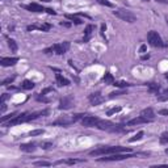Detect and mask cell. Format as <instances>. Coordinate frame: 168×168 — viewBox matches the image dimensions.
<instances>
[{
  "instance_id": "cell-11",
  "label": "cell",
  "mask_w": 168,
  "mask_h": 168,
  "mask_svg": "<svg viewBox=\"0 0 168 168\" xmlns=\"http://www.w3.org/2000/svg\"><path fill=\"white\" fill-rule=\"evenodd\" d=\"M17 62H18V58H16V57H4V58L0 59V65H2L3 67L15 66Z\"/></svg>"
},
{
  "instance_id": "cell-22",
  "label": "cell",
  "mask_w": 168,
  "mask_h": 168,
  "mask_svg": "<svg viewBox=\"0 0 168 168\" xmlns=\"http://www.w3.org/2000/svg\"><path fill=\"white\" fill-rule=\"evenodd\" d=\"M34 86H35V84H34V82H32V80H28V79H26V80H24V82H22V84H21V88H22V89H33V88H34Z\"/></svg>"
},
{
  "instance_id": "cell-17",
  "label": "cell",
  "mask_w": 168,
  "mask_h": 168,
  "mask_svg": "<svg viewBox=\"0 0 168 168\" xmlns=\"http://www.w3.org/2000/svg\"><path fill=\"white\" fill-rule=\"evenodd\" d=\"M35 145L34 143H22V145H20V150L24 151V153H34L35 151Z\"/></svg>"
},
{
  "instance_id": "cell-15",
  "label": "cell",
  "mask_w": 168,
  "mask_h": 168,
  "mask_svg": "<svg viewBox=\"0 0 168 168\" xmlns=\"http://www.w3.org/2000/svg\"><path fill=\"white\" fill-rule=\"evenodd\" d=\"M72 106V99L71 97H63L59 102V109H70Z\"/></svg>"
},
{
  "instance_id": "cell-13",
  "label": "cell",
  "mask_w": 168,
  "mask_h": 168,
  "mask_svg": "<svg viewBox=\"0 0 168 168\" xmlns=\"http://www.w3.org/2000/svg\"><path fill=\"white\" fill-rule=\"evenodd\" d=\"M147 122H151V121L145 117H142V116H139V117H135L133 119H130V121H127L126 126H135V125H141V123H147Z\"/></svg>"
},
{
  "instance_id": "cell-36",
  "label": "cell",
  "mask_w": 168,
  "mask_h": 168,
  "mask_svg": "<svg viewBox=\"0 0 168 168\" xmlns=\"http://www.w3.org/2000/svg\"><path fill=\"white\" fill-rule=\"evenodd\" d=\"M158 113L160 114V116H168V109H160Z\"/></svg>"
},
{
  "instance_id": "cell-21",
  "label": "cell",
  "mask_w": 168,
  "mask_h": 168,
  "mask_svg": "<svg viewBox=\"0 0 168 168\" xmlns=\"http://www.w3.org/2000/svg\"><path fill=\"white\" fill-rule=\"evenodd\" d=\"M149 86V91L151 92V93H159V91H160V86L159 84H155V83H150V84H147Z\"/></svg>"
},
{
  "instance_id": "cell-14",
  "label": "cell",
  "mask_w": 168,
  "mask_h": 168,
  "mask_svg": "<svg viewBox=\"0 0 168 168\" xmlns=\"http://www.w3.org/2000/svg\"><path fill=\"white\" fill-rule=\"evenodd\" d=\"M35 29H38L41 32H49L51 29V25L50 24H42V25H35V24H33V25H29L26 28L28 32H32V30H35Z\"/></svg>"
},
{
  "instance_id": "cell-24",
  "label": "cell",
  "mask_w": 168,
  "mask_h": 168,
  "mask_svg": "<svg viewBox=\"0 0 168 168\" xmlns=\"http://www.w3.org/2000/svg\"><path fill=\"white\" fill-rule=\"evenodd\" d=\"M143 135H145V133L141 130V131H138L137 134L134 135V137H131L130 139H129V142H131V143H134V142H138V141H141V139L143 138Z\"/></svg>"
},
{
  "instance_id": "cell-29",
  "label": "cell",
  "mask_w": 168,
  "mask_h": 168,
  "mask_svg": "<svg viewBox=\"0 0 168 168\" xmlns=\"http://www.w3.org/2000/svg\"><path fill=\"white\" fill-rule=\"evenodd\" d=\"M34 166H37V167H50V166H51V163H50V162L41 160V162H35V163H34Z\"/></svg>"
},
{
  "instance_id": "cell-18",
  "label": "cell",
  "mask_w": 168,
  "mask_h": 168,
  "mask_svg": "<svg viewBox=\"0 0 168 168\" xmlns=\"http://www.w3.org/2000/svg\"><path fill=\"white\" fill-rule=\"evenodd\" d=\"M82 162H86V160H82V159H69V160H59V162L55 163V164H69V166H72V164L82 163Z\"/></svg>"
},
{
  "instance_id": "cell-16",
  "label": "cell",
  "mask_w": 168,
  "mask_h": 168,
  "mask_svg": "<svg viewBox=\"0 0 168 168\" xmlns=\"http://www.w3.org/2000/svg\"><path fill=\"white\" fill-rule=\"evenodd\" d=\"M139 116H142V117H145L147 119H150V121H153V119L155 118V113H154V110H153V108H146V109H143L141 112V114Z\"/></svg>"
},
{
  "instance_id": "cell-19",
  "label": "cell",
  "mask_w": 168,
  "mask_h": 168,
  "mask_svg": "<svg viewBox=\"0 0 168 168\" xmlns=\"http://www.w3.org/2000/svg\"><path fill=\"white\" fill-rule=\"evenodd\" d=\"M65 17H66L67 20H70V21H72L75 25H82V24H83V21L78 17L76 15H65Z\"/></svg>"
},
{
  "instance_id": "cell-10",
  "label": "cell",
  "mask_w": 168,
  "mask_h": 168,
  "mask_svg": "<svg viewBox=\"0 0 168 168\" xmlns=\"http://www.w3.org/2000/svg\"><path fill=\"white\" fill-rule=\"evenodd\" d=\"M88 100H89V102L92 104V105L96 106V105H100V104H102V102H104V100H105V99L102 97L100 92H95V93H91V95H89V97H88Z\"/></svg>"
},
{
  "instance_id": "cell-26",
  "label": "cell",
  "mask_w": 168,
  "mask_h": 168,
  "mask_svg": "<svg viewBox=\"0 0 168 168\" xmlns=\"http://www.w3.org/2000/svg\"><path fill=\"white\" fill-rule=\"evenodd\" d=\"M113 86L117 87V88H127V87H131L133 84H130V83H127V82H114Z\"/></svg>"
},
{
  "instance_id": "cell-27",
  "label": "cell",
  "mask_w": 168,
  "mask_h": 168,
  "mask_svg": "<svg viewBox=\"0 0 168 168\" xmlns=\"http://www.w3.org/2000/svg\"><path fill=\"white\" fill-rule=\"evenodd\" d=\"M121 110H122L121 106H113V108H110V109L106 112V116H113L116 113H119Z\"/></svg>"
},
{
  "instance_id": "cell-32",
  "label": "cell",
  "mask_w": 168,
  "mask_h": 168,
  "mask_svg": "<svg viewBox=\"0 0 168 168\" xmlns=\"http://www.w3.org/2000/svg\"><path fill=\"white\" fill-rule=\"evenodd\" d=\"M15 80V76H11V78H7V79H4V80L2 82V86H8V84H11V83H13Z\"/></svg>"
},
{
  "instance_id": "cell-5",
  "label": "cell",
  "mask_w": 168,
  "mask_h": 168,
  "mask_svg": "<svg viewBox=\"0 0 168 168\" xmlns=\"http://www.w3.org/2000/svg\"><path fill=\"white\" fill-rule=\"evenodd\" d=\"M147 41L154 47H166V43L163 42L162 37L158 34V32H155V30H151L147 33Z\"/></svg>"
},
{
  "instance_id": "cell-8",
  "label": "cell",
  "mask_w": 168,
  "mask_h": 168,
  "mask_svg": "<svg viewBox=\"0 0 168 168\" xmlns=\"http://www.w3.org/2000/svg\"><path fill=\"white\" fill-rule=\"evenodd\" d=\"M22 8H25V9L29 11V12H35V13H42V12H47V8L42 7L41 4H37V3L26 4V5H22Z\"/></svg>"
},
{
  "instance_id": "cell-34",
  "label": "cell",
  "mask_w": 168,
  "mask_h": 168,
  "mask_svg": "<svg viewBox=\"0 0 168 168\" xmlns=\"http://www.w3.org/2000/svg\"><path fill=\"white\" fill-rule=\"evenodd\" d=\"M41 147L43 150H49V149H51L53 147V143H50V142H43L42 145H41Z\"/></svg>"
},
{
  "instance_id": "cell-43",
  "label": "cell",
  "mask_w": 168,
  "mask_h": 168,
  "mask_svg": "<svg viewBox=\"0 0 168 168\" xmlns=\"http://www.w3.org/2000/svg\"><path fill=\"white\" fill-rule=\"evenodd\" d=\"M166 154H167V155H168V149H166Z\"/></svg>"
},
{
  "instance_id": "cell-6",
  "label": "cell",
  "mask_w": 168,
  "mask_h": 168,
  "mask_svg": "<svg viewBox=\"0 0 168 168\" xmlns=\"http://www.w3.org/2000/svg\"><path fill=\"white\" fill-rule=\"evenodd\" d=\"M129 158H134V155L118 153V154H112L106 158H99V162H117V160H125V159H129Z\"/></svg>"
},
{
  "instance_id": "cell-40",
  "label": "cell",
  "mask_w": 168,
  "mask_h": 168,
  "mask_svg": "<svg viewBox=\"0 0 168 168\" xmlns=\"http://www.w3.org/2000/svg\"><path fill=\"white\" fill-rule=\"evenodd\" d=\"M146 50V46L145 45H143V46H141V53H143V51H145Z\"/></svg>"
},
{
  "instance_id": "cell-28",
  "label": "cell",
  "mask_w": 168,
  "mask_h": 168,
  "mask_svg": "<svg viewBox=\"0 0 168 168\" xmlns=\"http://www.w3.org/2000/svg\"><path fill=\"white\" fill-rule=\"evenodd\" d=\"M43 133H45V130L42 129H37V130H32L29 133V137H35V135H42Z\"/></svg>"
},
{
  "instance_id": "cell-4",
  "label": "cell",
  "mask_w": 168,
  "mask_h": 168,
  "mask_svg": "<svg viewBox=\"0 0 168 168\" xmlns=\"http://www.w3.org/2000/svg\"><path fill=\"white\" fill-rule=\"evenodd\" d=\"M113 15L116 17L121 18L122 21H126V22H130V24L137 21V16L134 13H131L130 11H126V9H116V11H113Z\"/></svg>"
},
{
  "instance_id": "cell-42",
  "label": "cell",
  "mask_w": 168,
  "mask_h": 168,
  "mask_svg": "<svg viewBox=\"0 0 168 168\" xmlns=\"http://www.w3.org/2000/svg\"><path fill=\"white\" fill-rule=\"evenodd\" d=\"M41 2H45V3H49V2H51V0H41Z\"/></svg>"
},
{
  "instance_id": "cell-31",
  "label": "cell",
  "mask_w": 168,
  "mask_h": 168,
  "mask_svg": "<svg viewBox=\"0 0 168 168\" xmlns=\"http://www.w3.org/2000/svg\"><path fill=\"white\" fill-rule=\"evenodd\" d=\"M16 116H17L16 113H11V114H8V116H4V117H2V119H0V121H2V122L4 123V122L7 121V119H12L13 117H16Z\"/></svg>"
},
{
  "instance_id": "cell-37",
  "label": "cell",
  "mask_w": 168,
  "mask_h": 168,
  "mask_svg": "<svg viewBox=\"0 0 168 168\" xmlns=\"http://www.w3.org/2000/svg\"><path fill=\"white\" fill-rule=\"evenodd\" d=\"M155 2H156V3H160V4H166V5L168 4V0H155Z\"/></svg>"
},
{
  "instance_id": "cell-41",
  "label": "cell",
  "mask_w": 168,
  "mask_h": 168,
  "mask_svg": "<svg viewBox=\"0 0 168 168\" xmlns=\"http://www.w3.org/2000/svg\"><path fill=\"white\" fill-rule=\"evenodd\" d=\"M163 93H164L166 96H168V88H167V89H164V92H163Z\"/></svg>"
},
{
  "instance_id": "cell-35",
  "label": "cell",
  "mask_w": 168,
  "mask_h": 168,
  "mask_svg": "<svg viewBox=\"0 0 168 168\" xmlns=\"http://www.w3.org/2000/svg\"><path fill=\"white\" fill-rule=\"evenodd\" d=\"M49 92H54V89H53V87H49V88H45V89H42V92H41V95H42V96H45L46 93H49Z\"/></svg>"
},
{
  "instance_id": "cell-7",
  "label": "cell",
  "mask_w": 168,
  "mask_h": 168,
  "mask_svg": "<svg viewBox=\"0 0 168 168\" xmlns=\"http://www.w3.org/2000/svg\"><path fill=\"white\" fill-rule=\"evenodd\" d=\"M99 121L100 118L96 117V116H84L82 118V125L84 127H96Z\"/></svg>"
},
{
  "instance_id": "cell-38",
  "label": "cell",
  "mask_w": 168,
  "mask_h": 168,
  "mask_svg": "<svg viewBox=\"0 0 168 168\" xmlns=\"http://www.w3.org/2000/svg\"><path fill=\"white\" fill-rule=\"evenodd\" d=\"M8 97H9V96H8L7 93H4V95L2 96V102H4V101H5V100H7Z\"/></svg>"
},
{
  "instance_id": "cell-1",
  "label": "cell",
  "mask_w": 168,
  "mask_h": 168,
  "mask_svg": "<svg viewBox=\"0 0 168 168\" xmlns=\"http://www.w3.org/2000/svg\"><path fill=\"white\" fill-rule=\"evenodd\" d=\"M130 147H123V146H102L99 147L93 151H91V156H100V155H112V154H118V153H130Z\"/></svg>"
},
{
  "instance_id": "cell-3",
  "label": "cell",
  "mask_w": 168,
  "mask_h": 168,
  "mask_svg": "<svg viewBox=\"0 0 168 168\" xmlns=\"http://www.w3.org/2000/svg\"><path fill=\"white\" fill-rule=\"evenodd\" d=\"M70 49V42L69 41H63L61 43H55L49 49H45L43 50V53L45 54H50V53H54V54H58V55H63L66 54L67 51Z\"/></svg>"
},
{
  "instance_id": "cell-20",
  "label": "cell",
  "mask_w": 168,
  "mask_h": 168,
  "mask_svg": "<svg viewBox=\"0 0 168 168\" xmlns=\"http://www.w3.org/2000/svg\"><path fill=\"white\" fill-rule=\"evenodd\" d=\"M92 30H93V25H87L86 30H84V38H83V42H88L91 34H92Z\"/></svg>"
},
{
  "instance_id": "cell-2",
  "label": "cell",
  "mask_w": 168,
  "mask_h": 168,
  "mask_svg": "<svg viewBox=\"0 0 168 168\" xmlns=\"http://www.w3.org/2000/svg\"><path fill=\"white\" fill-rule=\"evenodd\" d=\"M96 127H97V129H100V130L109 131V133H121V131H125L123 126L117 125V123L110 122V121H105V119H100Z\"/></svg>"
},
{
  "instance_id": "cell-23",
  "label": "cell",
  "mask_w": 168,
  "mask_h": 168,
  "mask_svg": "<svg viewBox=\"0 0 168 168\" xmlns=\"http://www.w3.org/2000/svg\"><path fill=\"white\" fill-rule=\"evenodd\" d=\"M102 82L105 84H113L114 83L113 75H112L110 72H105V75H104V78H102Z\"/></svg>"
},
{
  "instance_id": "cell-39",
  "label": "cell",
  "mask_w": 168,
  "mask_h": 168,
  "mask_svg": "<svg viewBox=\"0 0 168 168\" xmlns=\"http://www.w3.org/2000/svg\"><path fill=\"white\" fill-rule=\"evenodd\" d=\"M61 25L63 26V25H65V26H70V24L69 22H61Z\"/></svg>"
},
{
  "instance_id": "cell-25",
  "label": "cell",
  "mask_w": 168,
  "mask_h": 168,
  "mask_svg": "<svg viewBox=\"0 0 168 168\" xmlns=\"http://www.w3.org/2000/svg\"><path fill=\"white\" fill-rule=\"evenodd\" d=\"M7 41H8V46L11 47V50L13 51V53H16V51H17V43H16V41L12 38H7Z\"/></svg>"
},
{
  "instance_id": "cell-30",
  "label": "cell",
  "mask_w": 168,
  "mask_h": 168,
  "mask_svg": "<svg viewBox=\"0 0 168 168\" xmlns=\"http://www.w3.org/2000/svg\"><path fill=\"white\" fill-rule=\"evenodd\" d=\"M99 4H101V5H105V7H109V8H112L113 7V4H112L109 0H96Z\"/></svg>"
},
{
  "instance_id": "cell-33",
  "label": "cell",
  "mask_w": 168,
  "mask_h": 168,
  "mask_svg": "<svg viewBox=\"0 0 168 168\" xmlns=\"http://www.w3.org/2000/svg\"><path fill=\"white\" fill-rule=\"evenodd\" d=\"M126 91H116V92H112V93L109 95V97H116V96H121V95H125Z\"/></svg>"
},
{
  "instance_id": "cell-12",
  "label": "cell",
  "mask_w": 168,
  "mask_h": 168,
  "mask_svg": "<svg viewBox=\"0 0 168 168\" xmlns=\"http://www.w3.org/2000/svg\"><path fill=\"white\" fill-rule=\"evenodd\" d=\"M54 71H57V74H55V79H57V84L59 87H67L70 86V80L69 79H66L63 75H61V72L57 70V69H53Z\"/></svg>"
},
{
  "instance_id": "cell-9",
  "label": "cell",
  "mask_w": 168,
  "mask_h": 168,
  "mask_svg": "<svg viewBox=\"0 0 168 168\" xmlns=\"http://www.w3.org/2000/svg\"><path fill=\"white\" fill-rule=\"evenodd\" d=\"M28 114L29 113H21L18 116H16V117L9 119L7 126H15V125H18V123H22V122H28Z\"/></svg>"
}]
</instances>
